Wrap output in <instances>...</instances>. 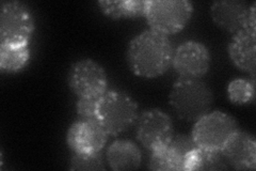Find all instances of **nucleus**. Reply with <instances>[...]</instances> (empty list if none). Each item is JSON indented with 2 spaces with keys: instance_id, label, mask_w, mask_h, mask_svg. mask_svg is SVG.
<instances>
[{
  "instance_id": "7ed1b4c3",
  "label": "nucleus",
  "mask_w": 256,
  "mask_h": 171,
  "mask_svg": "<svg viewBox=\"0 0 256 171\" xmlns=\"http://www.w3.org/2000/svg\"><path fill=\"white\" fill-rule=\"evenodd\" d=\"M139 106L132 97L120 90H108L98 100V121L110 136L126 132L137 123Z\"/></svg>"
},
{
  "instance_id": "6e6552de",
  "label": "nucleus",
  "mask_w": 256,
  "mask_h": 171,
  "mask_svg": "<svg viewBox=\"0 0 256 171\" xmlns=\"http://www.w3.org/2000/svg\"><path fill=\"white\" fill-rule=\"evenodd\" d=\"M136 126L137 139L150 151L169 143L174 136L172 119L159 108H150L142 111Z\"/></svg>"
},
{
  "instance_id": "f257e3e1",
  "label": "nucleus",
  "mask_w": 256,
  "mask_h": 171,
  "mask_svg": "<svg viewBox=\"0 0 256 171\" xmlns=\"http://www.w3.org/2000/svg\"><path fill=\"white\" fill-rule=\"evenodd\" d=\"M174 47L169 38L153 30L136 36L127 50V63L134 75L157 78L172 67Z\"/></svg>"
},
{
  "instance_id": "f03ea898",
  "label": "nucleus",
  "mask_w": 256,
  "mask_h": 171,
  "mask_svg": "<svg viewBox=\"0 0 256 171\" xmlns=\"http://www.w3.org/2000/svg\"><path fill=\"white\" fill-rule=\"evenodd\" d=\"M214 94L201 78L180 77L169 94V104L176 117L196 122L212 109Z\"/></svg>"
},
{
  "instance_id": "423d86ee",
  "label": "nucleus",
  "mask_w": 256,
  "mask_h": 171,
  "mask_svg": "<svg viewBox=\"0 0 256 171\" xmlns=\"http://www.w3.org/2000/svg\"><path fill=\"white\" fill-rule=\"evenodd\" d=\"M239 127L236 120L228 113L214 110L207 112L194 122L191 137L198 148L221 151L223 145Z\"/></svg>"
},
{
  "instance_id": "4468645a",
  "label": "nucleus",
  "mask_w": 256,
  "mask_h": 171,
  "mask_svg": "<svg viewBox=\"0 0 256 171\" xmlns=\"http://www.w3.org/2000/svg\"><path fill=\"white\" fill-rule=\"evenodd\" d=\"M249 6L240 0H219L210 7L212 22L222 30L234 35L244 28Z\"/></svg>"
},
{
  "instance_id": "0eeeda50",
  "label": "nucleus",
  "mask_w": 256,
  "mask_h": 171,
  "mask_svg": "<svg viewBox=\"0 0 256 171\" xmlns=\"http://www.w3.org/2000/svg\"><path fill=\"white\" fill-rule=\"evenodd\" d=\"M68 84L78 99H100L108 91V75L98 62L84 58L72 64Z\"/></svg>"
},
{
  "instance_id": "f3484780",
  "label": "nucleus",
  "mask_w": 256,
  "mask_h": 171,
  "mask_svg": "<svg viewBox=\"0 0 256 171\" xmlns=\"http://www.w3.org/2000/svg\"><path fill=\"white\" fill-rule=\"evenodd\" d=\"M230 169L221 151L196 148L190 151L184 162V170H226Z\"/></svg>"
},
{
  "instance_id": "6ab92c4d",
  "label": "nucleus",
  "mask_w": 256,
  "mask_h": 171,
  "mask_svg": "<svg viewBox=\"0 0 256 171\" xmlns=\"http://www.w3.org/2000/svg\"><path fill=\"white\" fill-rule=\"evenodd\" d=\"M228 97L235 105L253 103L255 99V80L236 78L228 86Z\"/></svg>"
},
{
  "instance_id": "2eb2a0df",
  "label": "nucleus",
  "mask_w": 256,
  "mask_h": 171,
  "mask_svg": "<svg viewBox=\"0 0 256 171\" xmlns=\"http://www.w3.org/2000/svg\"><path fill=\"white\" fill-rule=\"evenodd\" d=\"M106 158L112 170H134L141 165L142 154L139 146L134 142L126 139H118L109 145Z\"/></svg>"
},
{
  "instance_id": "1a4fd4ad",
  "label": "nucleus",
  "mask_w": 256,
  "mask_h": 171,
  "mask_svg": "<svg viewBox=\"0 0 256 171\" xmlns=\"http://www.w3.org/2000/svg\"><path fill=\"white\" fill-rule=\"evenodd\" d=\"M208 47L198 41H187L174 50L172 68L180 77L202 78L210 69Z\"/></svg>"
},
{
  "instance_id": "9d476101",
  "label": "nucleus",
  "mask_w": 256,
  "mask_h": 171,
  "mask_svg": "<svg viewBox=\"0 0 256 171\" xmlns=\"http://www.w3.org/2000/svg\"><path fill=\"white\" fill-rule=\"evenodd\" d=\"M108 136L98 121L77 119L68 127L66 143L74 153H100L105 148Z\"/></svg>"
},
{
  "instance_id": "ddd939ff",
  "label": "nucleus",
  "mask_w": 256,
  "mask_h": 171,
  "mask_svg": "<svg viewBox=\"0 0 256 171\" xmlns=\"http://www.w3.org/2000/svg\"><path fill=\"white\" fill-rule=\"evenodd\" d=\"M228 54L234 66L250 74L255 80L256 73V29L244 27L232 36Z\"/></svg>"
},
{
  "instance_id": "412c9836",
  "label": "nucleus",
  "mask_w": 256,
  "mask_h": 171,
  "mask_svg": "<svg viewBox=\"0 0 256 171\" xmlns=\"http://www.w3.org/2000/svg\"><path fill=\"white\" fill-rule=\"evenodd\" d=\"M100 99H78L76 103L78 119L98 121V107Z\"/></svg>"
},
{
  "instance_id": "a211bd4d",
  "label": "nucleus",
  "mask_w": 256,
  "mask_h": 171,
  "mask_svg": "<svg viewBox=\"0 0 256 171\" xmlns=\"http://www.w3.org/2000/svg\"><path fill=\"white\" fill-rule=\"evenodd\" d=\"M30 60L29 44L6 45L0 44V71L14 74L22 71Z\"/></svg>"
},
{
  "instance_id": "f8f14e48",
  "label": "nucleus",
  "mask_w": 256,
  "mask_h": 171,
  "mask_svg": "<svg viewBox=\"0 0 256 171\" xmlns=\"http://www.w3.org/2000/svg\"><path fill=\"white\" fill-rule=\"evenodd\" d=\"M230 168L236 170H254L256 168V141L253 135L236 131L221 150Z\"/></svg>"
},
{
  "instance_id": "aec40b11",
  "label": "nucleus",
  "mask_w": 256,
  "mask_h": 171,
  "mask_svg": "<svg viewBox=\"0 0 256 171\" xmlns=\"http://www.w3.org/2000/svg\"><path fill=\"white\" fill-rule=\"evenodd\" d=\"M70 170H105V160L100 153H74Z\"/></svg>"
},
{
  "instance_id": "dca6fc26",
  "label": "nucleus",
  "mask_w": 256,
  "mask_h": 171,
  "mask_svg": "<svg viewBox=\"0 0 256 171\" xmlns=\"http://www.w3.org/2000/svg\"><path fill=\"white\" fill-rule=\"evenodd\" d=\"M98 6L111 20L138 19L146 16L148 0H100Z\"/></svg>"
},
{
  "instance_id": "9b49d317",
  "label": "nucleus",
  "mask_w": 256,
  "mask_h": 171,
  "mask_svg": "<svg viewBox=\"0 0 256 171\" xmlns=\"http://www.w3.org/2000/svg\"><path fill=\"white\" fill-rule=\"evenodd\" d=\"M196 148L198 145L191 136H173L169 143L152 151L148 168L159 171L184 170L186 155Z\"/></svg>"
},
{
  "instance_id": "20e7f679",
  "label": "nucleus",
  "mask_w": 256,
  "mask_h": 171,
  "mask_svg": "<svg viewBox=\"0 0 256 171\" xmlns=\"http://www.w3.org/2000/svg\"><path fill=\"white\" fill-rule=\"evenodd\" d=\"M194 14L188 0H148L146 16L150 29L169 38L180 32Z\"/></svg>"
},
{
  "instance_id": "39448f33",
  "label": "nucleus",
  "mask_w": 256,
  "mask_h": 171,
  "mask_svg": "<svg viewBox=\"0 0 256 171\" xmlns=\"http://www.w3.org/2000/svg\"><path fill=\"white\" fill-rule=\"evenodd\" d=\"M34 18L20 2H4L0 8V44L26 45L34 31Z\"/></svg>"
}]
</instances>
